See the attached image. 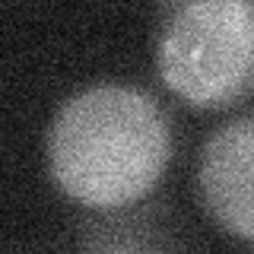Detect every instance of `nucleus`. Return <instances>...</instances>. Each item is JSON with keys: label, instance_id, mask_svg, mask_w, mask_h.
I'll return each mask as SVG.
<instances>
[{"label": "nucleus", "instance_id": "nucleus-1", "mask_svg": "<svg viewBox=\"0 0 254 254\" xmlns=\"http://www.w3.org/2000/svg\"><path fill=\"white\" fill-rule=\"evenodd\" d=\"M169 156V118L137 86L99 83L70 95L48 130L51 178L70 200L102 213L143 200Z\"/></svg>", "mask_w": 254, "mask_h": 254}, {"label": "nucleus", "instance_id": "nucleus-2", "mask_svg": "<svg viewBox=\"0 0 254 254\" xmlns=\"http://www.w3.org/2000/svg\"><path fill=\"white\" fill-rule=\"evenodd\" d=\"M162 83L194 108H229L254 92V0L181 3L159 38Z\"/></svg>", "mask_w": 254, "mask_h": 254}, {"label": "nucleus", "instance_id": "nucleus-3", "mask_svg": "<svg viewBox=\"0 0 254 254\" xmlns=\"http://www.w3.org/2000/svg\"><path fill=\"white\" fill-rule=\"evenodd\" d=\"M200 200L229 235L254 238V115L219 124L197 162Z\"/></svg>", "mask_w": 254, "mask_h": 254}, {"label": "nucleus", "instance_id": "nucleus-4", "mask_svg": "<svg viewBox=\"0 0 254 254\" xmlns=\"http://www.w3.org/2000/svg\"><path fill=\"white\" fill-rule=\"evenodd\" d=\"M76 254H172V245L146 216H108L86 229Z\"/></svg>", "mask_w": 254, "mask_h": 254}]
</instances>
